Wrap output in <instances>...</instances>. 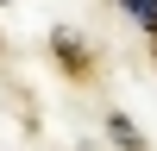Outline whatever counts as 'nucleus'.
Segmentation results:
<instances>
[{
  "mask_svg": "<svg viewBox=\"0 0 157 151\" xmlns=\"http://www.w3.org/2000/svg\"><path fill=\"white\" fill-rule=\"evenodd\" d=\"M151 38H157V32H151Z\"/></svg>",
  "mask_w": 157,
  "mask_h": 151,
  "instance_id": "7ed1b4c3",
  "label": "nucleus"
},
{
  "mask_svg": "<svg viewBox=\"0 0 157 151\" xmlns=\"http://www.w3.org/2000/svg\"><path fill=\"white\" fill-rule=\"evenodd\" d=\"M126 13H132L145 32H157V0H126Z\"/></svg>",
  "mask_w": 157,
  "mask_h": 151,
  "instance_id": "f257e3e1",
  "label": "nucleus"
},
{
  "mask_svg": "<svg viewBox=\"0 0 157 151\" xmlns=\"http://www.w3.org/2000/svg\"><path fill=\"white\" fill-rule=\"evenodd\" d=\"M57 50H63V63H69V69H88V57H82V44H75V38H57Z\"/></svg>",
  "mask_w": 157,
  "mask_h": 151,
  "instance_id": "f03ea898",
  "label": "nucleus"
}]
</instances>
